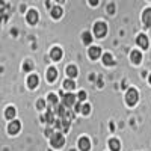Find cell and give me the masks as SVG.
<instances>
[{
	"mask_svg": "<svg viewBox=\"0 0 151 151\" xmlns=\"http://www.w3.org/2000/svg\"><path fill=\"white\" fill-rule=\"evenodd\" d=\"M67 74L70 76V79L73 80V79L76 77V76H77V68H76L74 65H70V67L67 68Z\"/></svg>",
	"mask_w": 151,
	"mask_h": 151,
	"instance_id": "cell-18",
	"label": "cell"
},
{
	"mask_svg": "<svg viewBox=\"0 0 151 151\" xmlns=\"http://www.w3.org/2000/svg\"><path fill=\"white\" fill-rule=\"evenodd\" d=\"M45 107V101L44 100H40V101H38V109H44Z\"/></svg>",
	"mask_w": 151,
	"mask_h": 151,
	"instance_id": "cell-28",
	"label": "cell"
},
{
	"mask_svg": "<svg viewBox=\"0 0 151 151\" xmlns=\"http://www.w3.org/2000/svg\"><path fill=\"white\" fill-rule=\"evenodd\" d=\"M5 116H6L8 119H12V118L15 116V109H14V107H8V109H6V113H5Z\"/></svg>",
	"mask_w": 151,
	"mask_h": 151,
	"instance_id": "cell-20",
	"label": "cell"
},
{
	"mask_svg": "<svg viewBox=\"0 0 151 151\" xmlns=\"http://www.w3.org/2000/svg\"><path fill=\"white\" fill-rule=\"evenodd\" d=\"M80 112L83 113V115H89V112H91V106H89V104H82Z\"/></svg>",
	"mask_w": 151,
	"mask_h": 151,
	"instance_id": "cell-24",
	"label": "cell"
},
{
	"mask_svg": "<svg viewBox=\"0 0 151 151\" xmlns=\"http://www.w3.org/2000/svg\"><path fill=\"white\" fill-rule=\"evenodd\" d=\"M79 148H80L82 151H89V148H91L89 139H88V137H80V141H79Z\"/></svg>",
	"mask_w": 151,
	"mask_h": 151,
	"instance_id": "cell-5",
	"label": "cell"
},
{
	"mask_svg": "<svg viewBox=\"0 0 151 151\" xmlns=\"http://www.w3.org/2000/svg\"><path fill=\"white\" fill-rule=\"evenodd\" d=\"M52 17L56 18V20L62 17V8H60V6H55V8H52Z\"/></svg>",
	"mask_w": 151,
	"mask_h": 151,
	"instance_id": "cell-17",
	"label": "cell"
},
{
	"mask_svg": "<svg viewBox=\"0 0 151 151\" xmlns=\"http://www.w3.org/2000/svg\"><path fill=\"white\" fill-rule=\"evenodd\" d=\"M56 77H58V71L55 68H48L47 70V80L48 82H55Z\"/></svg>",
	"mask_w": 151,
	"mask_h": 151,
	"instance_id": "cell-13",
	"label": "cell"
},
{
	"mask_svg": "<svg viewBox=\"0 0 151 151\" xmlns=\"http://www.w3.org/2000/svg\"><path fill=\"white\" fill-rule=\"evenodd\" d=\"M106 32H107V26L104 23H97L95 26H94V33H95V36L97 38H103L104 35H106Z\"/></svg>",
	"mask_w": 151,
	"mask_h": 151,
	"instance_id": "cell-2",
	"label": "cell"
},
{
	"mask_svg": "<svg viewBox=\"0 0 151 151\" xmlns=\"http://www.w3.org/2000/svg\"><path fill=\"white\" fill-rule=\"evenodd\" d=\"M109 148H110L112 151H119V148H121L119 141H118V139H110V141H109Z\"/></svg>",
	"mask_w": 151,
	"mask_h": 151,
	"instance_id": "cell-15",
	"label": "cell"
},
{
	"mask_svg": "<svg viewBox=\"0 0 151 151\" xmlns=\"http://www.w3.org/2000/svg\"><path fill=\"white\" fill-rule=\"evenodd\" d=\"M89 3H91L92 6H97V5H98V0H89Z\"/></svg>",
	"mask_w": 151,
	"mask_h": 151,
	"instance_id": "cell-30",
	"label": "cell"
},
{
	"mask_svg": "<svg viewBox=\"0 0 151 151\" xmlns=\"http://www.w3.org/2000/svg\"><path fill=\"white\" fill-rule=\"evenodd\" d=\"M101 56V48L100 47H91L89 48V58L91 59H98Z\"/></svg>",
	"mask_w": 151,
	"mask_h": 151,
	"instance_id": "cell-8",
	"label": "cell"
},
{
	"mask_svg": "<svg viewBox=\"0 0 151 151\" xmlns=\"http://www.w3.org/2000/svg\"><path fill=\"white\" fill-rule=\"evenodd\" d=\"M50 55H52V59H53V60H59V59L62 58V50H60L59 47H55Z\"/></svg>",
	"mask_w": 151,
	"mask_h": 151,
	"instance_id": "cell-14",
	"label": "cell"
},
{
	"mask_svg": "<svg viewBox=\"0 0 151 151\" xmlns=\"http://www.w3.org/2000/svg\"><path fill=\"white\" fill-rule=\"evenodd\" d=\"M50 139H52V145L55 148H60L62 145L65 144V137L62 136V133H55L52 137H50Z\"/></svg>",
	"mask_w": 151,
	"mask_h": 151,
	"instance_id": "cell-3",
	"label": "cell"
},
{
	"mask_svg": "<svg viewBox=\"0 0 151 151\" xmlns=\"http://www.w3.org/2000/svg\"><path fill=\"white\" fill-rule=\"evenodd\" d=\"M150 83H151V74H150Z\"/></svg>",
	"mask_w": 151,
	"mask_h": 151,
	"instance_id": "cell-33",
	"label": "cell"
},
{
	"mask_svg": "<svg viewBox=\"0 0 151 151\" xmlns=\"http://www.w3.org/2000/svg\"><path fill=\"white\" fill-rule=\"evenodd\" d=\"M103 62H104V65H113V59H112V55H110V53H106V55H103Z\"/></svg>",
	"mask_w": 151,
	"mask_h": 151,
	"instance_id": "cell-19",
	"label": "cell"
},
{
	"mask_svg": "<svg viewBox=\"0 0 151 151\" xmlns=\"http://www.w3.org/2000/svg\"><path fill=\"white\" fill-rule=\"evenodd\" d=\"M30 68H32V65H30V64H29V62H27V64H26V65H24V70H26V71H29Z\"/></svg>",
	"mask_w": 151,
	"mask_h": 151,
	"instance_id": "cell-31",
	"label": "cell"
},
{
	"mask_svg": "<svg viewBox=\"0 0 151 151\" xmlns=\"http://www.w3.org/2000/svg\"><path fill=\"white\" fill-rule=\"evenodd\" d=\"M137 98H139V95H137V91L136 89H129L127 91V95H125V101H127L129 106H134L137 103Z\"/></svg>",
	"mask_w": 151,
	"mask_h": 151,
	"instance_id": "cell-1",
	"label": "cell"
},
{
	"mask_svg": "<svg viewBox=\"0 0 151 151\" xmlns=\"http://www.w3.org/2000/svg\"><path fill=\"white\" fill-rule=\"evenodd\" d=\"M56 113H58L62 119H67L68 112L65 110V106H64V104H58V106H56Z\"/></svg>",
	"mask_w": 151,
	"mask_h": 151,
	"instance_id": "cell-9",
	"label": "cell"
},
{
	"mask_svg": "<svg viewBox=\"0 0 151 151\" xmlns=\"http://www.w3.org/2000/svg\"><path fill=\"white\" fill-rule=\"evenodd\" d=\"M132 62H133V64H141V60H142V55H141V52H137V50H133V52H132Z\"/></svg>",
	"mask_w": 151,
	"mask_h": 151,
	"instance_id": "cell-10",
	"label": "cell"
},
{
	"mask_svg": "<svg viewBox=\"0 0 151 151\" xmlns=\"http://www.w3.org/2000/svg\"><path fill=\"white\" fill-rule=\"evenodd\" d=\"M79 100H80V101H85V100H86V92L85 91L79 92Z\"/></svg>",
	"mask_w": 151,
	"mask_h": 151,
	"instance_id": "cell-27",
	"label": "cell"
},
{
	"mask_svg": "<svg viewBox=\"0 0 151 151\" xmlns=\"http://www.w3.org/2000/svg\"><path fill=\"white\" fill-rule=\"evenodd\" d=\"M56 2H58V3H64V2H65V0H56Z\"/></svg>",
	"mask_w": 151,
	"mask_h": 151,
	"instance_id": "cell-32",
	"label": "cell"
},
{
	"mask_svg": "<svg viewBox=\"0 0 151 151\" xmlns=\"http://www.w3.org/2000/svg\"><path fill=\"white\" fill-rule=\"evenodd\" d=\"M45 134H47V136H50V137H52V136H53L55 133H53V130H52V129H47V130H45Z\"/></svg>",
	"mask_w": 151,
	"mask_h": 151,
	"instance_id": "cell-29",
	"label": "cell"
},
{
	"mask_svg": "<svg viewBox=\"0 0 151 151\" xmlns=\"http://www.w3.org/2000/svg\"><path fill=\"white\" fill-rule=\"evenodd\" d=\"M45 121L48 122V124H55V116H53V112H47L45 113Z\"/></svg>",
	"mask_w": 151,
	"mask_h": 151,
	"instance_id": "cell-22",
	"label": "cell"
},
{
	"mask_svg": "<svg viewBox=\"0 0 151 151\" xmlns=\"http://www.w3.org/2000/svg\"><path fill=\"white\" fill-rule=\"evenodd\" d=\"M38 82H40V79H38V76H35V74L29 76L27 85H29V88H30V89H35V88L38 86Z\"/></svg>",
	"mask_w": 151,
	"mask_h": 151,
	"instance_id": "cell-11",
	"label": "cell"
},
{
	"mask_svg": "<svg viewBox=\"0 0 151 151\" xmlns=\"http://www.w3.org/2000/svg\"><path fill=\"white\" fill-rule=\"evenodd\" d=\"M48 104L58 106V97H56L55 94H50V95H48Z\"/></svg>",
	"mask_w": 151,
	"mask_h": 151,
	"instance_id": "cell-23",
	"label": "cell"
},
{
	"mask_svg": "<svg viewBox=\"0 0 151 151\" xmlns=\"http://www.w3.org/2000/svg\"><path fill=\"white\" fill-rule=\"evenodd\" d=\"M68 130H70V121L62 119V132H68Z\"/></svg>",
	"mask_w": 151,
	"mask_h": 151,
	"instance_id": "cell-26",
	"label": "cell"
},
{
	"mask_svg": "<svg viewBox=\"0 0 151 151\" xmlns=\"http://www.w3.org/2000/svg\"><path fill=\"white\" fill-rule=\"evenodd\" d=\"M137 44H139L142 48H148V38L145 35H139L137 36Z\"/></svg>",
	"mask_w": 151,
	"mask_h": 151,
	"instance_id": "cell-16",
	"label": "cell"
},
{
	"mask_svg": "<svg viewBox=\"0 0 151 151\" xmlns=\"http://www.w3.org/2000/svg\"><path fill=\"white\" fill-rule=\"evenodd\" d=\"M142 21L147 27H151V9H145L142 14Z\"/></svg>",
	"mask_w": 151,
	"mask_h": 151,
	"instance_id": "cell-7",
	"label": "cell"
},
{
	"mask_svg": "<svg viewBox=\"0 0 151 151\" xmlns=\"http://www.w3.org/2000/svg\"><path fill=\"white\" fill-rule=\"evenodd\" d=\"M76 103V97L74 94H67L64 97V101H62V104H64L65 107H73V104Z\"/></svg>",
	"mask_w": 151,
	"mask_h": 151,
	"instance_id": "cell-4",
	"label": "cell"
},
{
	"mask_svg": "<svg viewBox=\"0 0 151 151\" xmlns=\"http://www.w3.org/2000/svg\"><path fill=\"white\" fill-rule=\"evenodd\" d=\"M83 42H85V44H91V42H92V36H91V33H88V32L83 33Z\"/></svg>",
	"mask_w": 151,
	"mask_h": 151,
	"instance_id": "cell-25",
	"label": "cell"
},
{
	"mask_svg": "<svg viewBox=\"0 0 151 151\" xmlns=\"http://www.w3.org/2000/svg\"><path fill=\"white\" fill-rule=\"evenodd\" d=\"M27 21L30 23V24H36V21H38V12L36 11H29L27 12Z\"/></svg>",
	"mask_w": 151,
	"mask_h": 151,
	"instance_id": "cell-12",
	"label": "cell"
},
{
	"mask_svg": "<svg viewBox=\"0 0 151 151\" xmlns=\"http://www.w3.org/2000/svg\"><path fill=\"white\" fill-rule=\"evenodd\" d=\"M64 88L67 91H73L74 88H76V83H74V80H67L65 83H64Z\"/></svg>",
	"mask_w": 151,
	"mask_h": 151,
	"instance_id": "cell-21",
	"label": "cell"
},
{
	"mask_svg": "<svg viewBox=\"0 0 151 151\" xmlns=\"http://www.w3.org/2000/svg\"><path fill=\"white\" fill-rule=\"evenodd\" d=\"M20 127H21L20 121H12V122L9 124V127H8V132H9L11 134H15V133L20 132Z\"/></svg>",
	"mask_w": 151,
	"mask_h": 151,
	"instance_id": "cell-6",
	"label": "cell"
}]
</instances>
